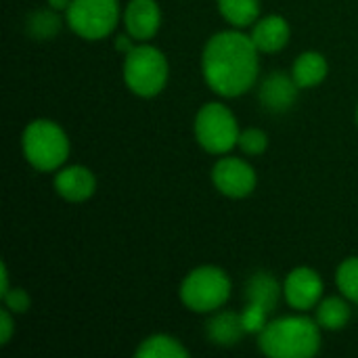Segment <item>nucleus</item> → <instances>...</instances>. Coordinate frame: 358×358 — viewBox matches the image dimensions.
<instances>
[{"label": "nucleus", "mask_w": 358, "mask_h": 358, "mask_svg": "<svg viewBox=\"0 0 358 358\" xmlns=\"http://www.w3.org/2000/svg\"><path fill=\"white\" fill-rule=\"evenodd\" d=\"M258 348L271 358H310L321 350V327L306 315L281 317L258 334Z\"/></svg>", "instance_id": "f03ea898"}, {"label": "nucleus", "mask_w": 358, "mask_h": 358, "mask_svg": "<svg viewBox=\"0 0 358 358\" xmlns=\"http://www.w3.org/2000/svg\"><path fill=\"white\" fill-rule=\"evenodd\" d=\"M55 191L59 197L71 203H82L90 199L96 191V178L86 166H63L55 174Z\"/></svg>", "instance_id": "f8f14e48"}, {"label": "nucleus", "mask_w": 358, "mask_h": 358, "mask_svg": "<svg viewBox=\"0 0 358 358\" xmlns=\"http://www.w3.org/2000/svg\"><path fill=\"white\" fill-rule=\"evenodd\" d=\"M203 80L218 96L235 99L252 90L260 73V50L241 29L214 34L201 52Z\"/></svg>", "instance_id": "f257e3e1"}, {"label": "nucleus", "mask_w": 358, "mask_h": 358, "mask_svg": "<svg viewBox=\"0 0 358 358\" xmlns=\"http://www.w3.org/2000/svg\"><path fill=\"white\" fill-rule=\"evenodd\" d=\"M237 147H239L245 155L256 157V155H262V153L266 151V147H268V136H266V132L260 130V128H245V130H241V134H239Z\"/></svg>", "instance_id": "4be33fe9"}, {"label": "nucleus", "mask_w": 358, "mask_h": 358, "mask_svg": "<svg viewBox=\"0 0 358 358\" xmlns=\"http://www.w3.org/2000/svg\"><path fill=\"white\" fill-rule=\"evenodd\" d=\"M327 73H329V63L317 50L302 52L294 61V65H292V78L296 80V84L300 86V90L319 86L327 78Z\"/></svg>", "instance_id": "dca6fc26"}, {"label": "nucleus", "mask_w": 358, "mask_h": 358, "mask_svg": "<svg viewBox=\"0 0 358 358\" xmlns=\"http://www.w3.org/2000/svg\"><path fill=\"white\" fill-rule=\"evenodd\" d=\"M0 279H2V285H0V296H2L4 292L10 289L8 287V268H6V264H2V268H0Z\"/></svg>", "instance_id": "bb28decb"}, {"label": "nucleus", "mask_w": 358, "mask_h": 358, "mask_svg": "<svg viewBox=\"0 0 358 358\" xmlns=\"http://www.w3.org/2000/svg\"><path fill=\"white\" fill-rule=\"evenodd\" d=\"M220 15L237 29L252 27L260 19V0H216Z\"/></svg>", "instance_id": "a211bd4d"}, {"label": "nucleus", "mask_w": 358, "mask_h": 358, "mask_svg": "<svg viewBox=\"0 0 358 358\" xmlns=\"http://www.w3.org/2000/svg\"><path fill=\"white\" fill-rule=\"evenodd\" d=\"M120 13L117 0H71L65 17L76 36L84 40H103L117 27Z\"/></svg>", "instance_id": "0eeeda50"}, {"label": "nucleus", "mask_w": 358, "mask_h": 358, "mask_svg": "<svg viewBox=\"0 0 358 358\" xmlns=\"http://www.w3.org/2000/svg\"><path fill=\"white\" fill-rule=\"evenodd\" d=\"M357 124H358V107H357Z\"/></svg>", "instance_id": "cd10ccee"}, {"label": "nucleus", "mask_w": 358, "mask_h": 358, "mask_svg": "<svg viewBox=\"0 0 358 358\" xmlns=\"http://www.w3.org/2000/svg\"><path fill=\"white\" fill-rule=\"evenodd\" d=\"M46 4L50 6V8H55V10H67L69 8V4H71V0H46Z\"/></svg>", "instance_id": "a878e982"}, {"label": "nucleus", "mask_w": 358, "mask_h": 358, "mask_svg": "<svg viewBox=\"0 0 358 358\" xmlns=\"http://www.w3.org/2000/svg\"><path fill=\"white\" fill-rule=\"evenodd\" d=\"M350 300L344 296H329L323 298L317 304V313H315V321L319 323L321 329L327 331H340L348 325L350 321Z\"/></svg>", "instance_id": "f3484780"}, {"label": "nucleus", "mask_w": 358, "mask_h": 358, "mask_svg": "<svg viewBox=\"0 0 358 358\" xmlns=\"http://www.w3.org/2000/svg\"><path fill=\"white\" fill-rule=\"evenodd\" d=\"M193 130L199 147L212 155H227L237 147L241 134L235 113L218 101L206 103L197 111Z\"/></svg>", "instance_id": "423d86ee"}, {"label": "nucleus", "mask_w": 358, "mask_h": 358, "mask_svg": "<svg viewBox=\"0 0 358 358\" xmlns=\"http://www.w3.org/2000/svg\"><path fill=\"white\" fill-rule=\"evenodd\" d=\"M13 331H15V325H13V313L2 308L0 310V344L6 346L13 338Z\"/></svg>", "instance_id": "393cba45"}, {"label": "nucleus", "mask_w": 358, "mask_h": 358, "mask_svg": "<svg viewBox=\"0 0 358 358\" xmlns=\"http://www.w3.org/2000/svg\"><path fill=\"white\" fill-rule=\"evenodd\" d=\"M25 162L38 172H57L65 166L71 145L67 132L52 120H31L21 136Z\"/></svg>", "instance_id": "7ed1b4c3"}, {"label": "nucleus", "mask_w": 358, "mask_h": 358, "mask_svg": "<svg viewBox=\"0 0 358 358\" xmlns=\"http://www.w3.org/2000/svg\"><path fill=\"white\" fill-rule=\"evenodd\" d=\"M283 296V285L273 273H256L245 283V302L258 304L268 313H275Z\"/></svg>", "instance_id": "2eb2a0df"}, {"label": "nucleus", "mask_w": 358, "mask_h": 358, "mask_svg": "<svg viewBox=\"0 0 358 358\" xmlns=\"http://www.w3.org/2000/svg\"><path fill=\"white\" fill-rule=\"evenodd\" d=\"M336 283L338 289L342 292L344 298L358 304V256L346 258L336 273Z\"/></svg>", "instance_id": "412c9836"}, {"label": "nucleus", "mask_w": 358, "mask_h": 358, "mask_svg": "<svg viewBox=\"0 0 358 358\" xmlns=\"http://www.w3.org/2000/svg\"><path fill=\"white\" fill-rule=\"evenodd\" d=\"M61 17L59 10L50 8L46 4V8H38L34 13H29L27 21H25V29L34 40H52L59 29H61Z\"/></svg>", "instance_id": "aec40b11"}, {"label": "nucleus", "mask_w": 358, "mask_h": 358, "mask_svg": "<svg viewBox=\"0 0 358 358\" xmlns=\"http://www.w3.org/2000/svg\"><path fill=\"white\" fill-rule=\"evenodd\" d=\"M300 86L285 71H273L258 90V101L268 113H285L298 101Z\"/></svg>", "instance_id": "9d476101"}, {"label": "nucleus", "mask_w": 358, "mask_h": 358, "mask_svg": "<svg viewBox=\"0 0 358 358\" xmlns=\"http://www.w3.org/2000/svg\"><path fill=\"white\" fill-rule=\"evenodd\" d=\"M162 25V8L155 0H130L124 8V27L138 42L151 40Z\"/></svg>", "instance_id": "9b49d317"}, {"label": "nucleus", "mask_w": 358, "mask_h": 358, "mask_svg": "<svg viewBox=\"0 0 358 358\" xmlns=\"http://www.w3.org/2000/svg\"><path fill=\"white\" fill-rule=\"evenodd\" d=\"M136 357L138 358H187L189 350L172 336L166 334H155L149 336L141 342V346L136 348Z\"/></svg>", "instance_id": "6ab92c4d"}, {"label": "nucleus", "mask_w": 358, "mask_h": 358, "mask_svg": "<svg viewBox=\"0 0 358 358\" xmlns=\"http://www.w3.org/2000/svg\"><path fill=\"white\" fill-rule=\"evenodd\" d=\"M283 296L294 310L308 313L323 300V279L315 268L298 266L285 277Z\"/></svg>", "instance_id": "1a4fd4ad"}, {"label": "nucleus", "mask_w": 358, "mask_h": 358, "mask_svg": "<svg viewBox=\"0 0 358 358\" xmlns=\"http://www.w3.org/2000/svg\"><path fill=\"white\" fill-rule=\"evenodd\" d=\"M252 40L256 44V48L260 52H279L287 46L289 42V23L285 17L281 15H266L260 17L254 25H252Z\"/></svg>", "instance_id": "ddd939ff"}, {"label": "nucleus", "mask_w": 358, "mask_h": 358, "mask_svg": "<svg viewBox=\"0 0 358 358\" xmlns=\"http://www.w3.org/2000/svg\"><path fill=\"white\" fill-rule=\"evenodd\" d=\"M170 67L166 55L147 42L134 44L124 59V82L130 92L143 99L157 96L168 84Z\"/></svg>", "instance_id": "20e7f679"}, {"label": "nucleus", "mask_w": 358, "mask_h": 358, "mask_svg": "<svg viewBox=\"0 0 358 358\" xmlns=\"http://www.w3.org/2000/svg\"><path fill=\"white\" fill-rule=\"evenodd\" d=\"M268 310H264L262 306H258V304H250V302H245V308L241 310V321H243V327H245V331L248 334H260L264 327H266V323H268Z\"/></svg>", "instance_id": "5701e85b"}, {"label": "nucleus", "mask_w": 358, "mask_h": 358, "mask_svg": "<svg viewBox=\"0 0 358 358\" xmlns=\"http://www.w3.org/2000/svg\"><path fill=\"white\" fill-rule=\"evenodd\" d=\"M258 182L256 170L241 157H220L212 168V185L231 199H243L254 193Z\"/></svg>", "instance_id": "6e6552de"}, {"label": "nucleus", "mask_w": 358, "mask_h": 358, "mask_svg": "<svg viewBox=\"0 0 358 358\" xmlns=\"http://www.w3.org/2000/svg\"><path fill=\"white\" fill-rule=\"evenodd\" d=\"M0 298H2L4 308L10 310L13 315H23V313H27V308H29V304H31L29 294H27L25 289H21V287H15V289L4 292Z\"/></svg>", "instance_id": "b1692460"}, {"label": "nucleus", "mask_w": 358, "mask_h": 358, "mask_svg": "<svg viewBox=\"0 0 358 358\" xmlns=\"http://www.w3.org/2000/svg\"><path fill=\"white\" fill-rule=\"evenodd\" d=\"M245 327L241 321V313L216 310V315L206 325V336L216 346H235L243 340Z\"/></svg>", "instance_id": "4468645a"}, {"label": "nucleus", "mask_w": 358, "mask_h": 358, "mask_svg": "<svg viewBox=\"0 0 358 358\" xmlns=\"http://www.w3.org/2000/svg\"><path fill=\"white\" fill-rule=\"evenodd\" d=\"M180 302L185 308L197 315H210L220 310L231 298V279L229 275L212 264L193 268L180 283L178 289Z\"/></svg>", "instance_id": "39448f33"}]
</instances>
